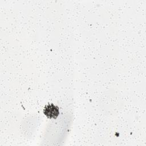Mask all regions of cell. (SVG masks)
I'll list each match as a JSON object with an SVG mask.
<instances>
[{
    "mask_svg": "<svg viewBox=\"0 0 146 146\" xmlns=\"http://www.w3.org/2000/svg\"><path fill=\"white\" fill-rule=\"evenodd\" d=\"M44 114L48 118L56 119L59 114V108L54 104H48L46 105L43 110Z\"/></svg>",
    "mask_w": 146,
    "mask_h": 146,
    "instance_id": "6da1fadb",
    "label": "cell"
}]
</instances>
